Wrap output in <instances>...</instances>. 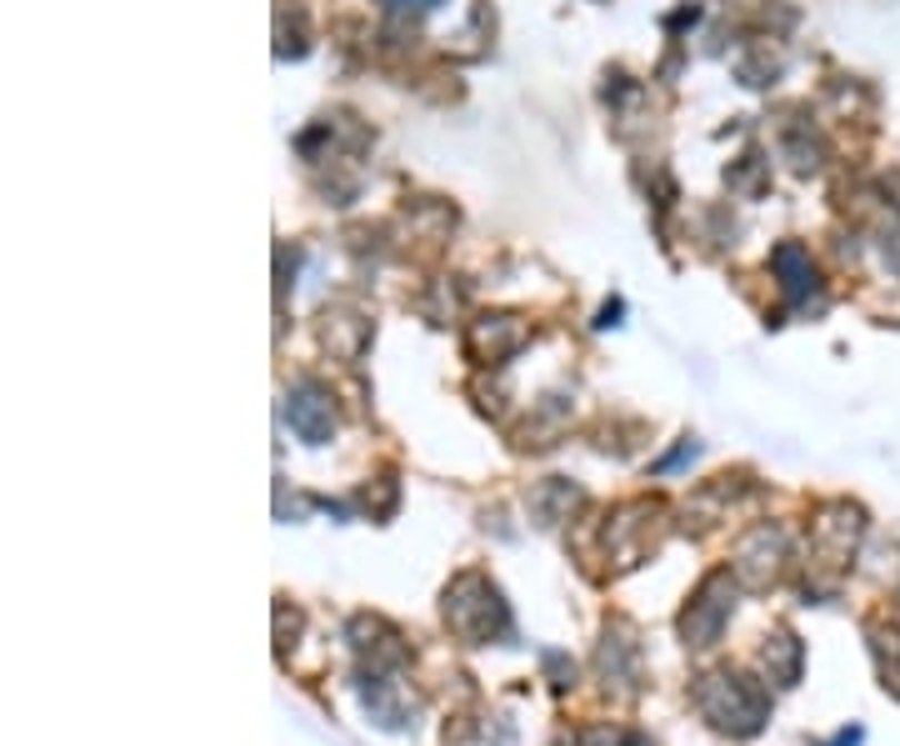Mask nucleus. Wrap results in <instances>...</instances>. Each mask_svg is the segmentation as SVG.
<instances>
[{
	"mask_svg": "<svg viewBox=\"0 0 900 746\" xmlns=\"http://www.w3.org/2000/svg\"><path fill=\"white\" fill-rule=\"evenodd\" d=\"M390 6H416L420 11V6H430V0H390Z\"/></svg>",
	"mask_w": 900,
	"mask_h": 746,
	"instance_id": "nucleus-1",
	"label": "nucleus"
}]
</instances>
